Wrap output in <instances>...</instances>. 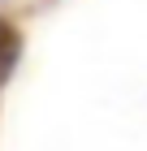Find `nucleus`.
<instances>
[{
	"label": "nucleus",
	"instance_id": "nucleus-1",
	"mask_svg": "<svg viewBox=\"0 0 147 151\" xmlns=\"http://www.w3.org/2000/svg\"><path fill=\"white\" fill-rule=\"evenodd\" d=\"M17 56H22V30H17L13 22H4V17H0V82L13 73Z\"/></svg>",
	"mask_w": 147,
	"mask_h": 151
}]
</instances>
